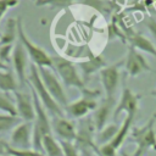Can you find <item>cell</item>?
<instances>
[{
    "label": "cell",
    "instance_id": "6da1fadb",
    "mask_svg": "<svg viewBox=\"0 0 156 156\" xmlns=\"http://www.w3.org/2000/svg\"><path fill=\"white\" fill-rule=\"evenodd\" d=\"M154 116L141 127H133L129 136L135 144L132 156H144L149 151H156V130Z\"/></svg>",
    "mask_w": 156,
    "mask_h": 156
},
{
    "label": "cell",
    "instance_id": "7a4b0ae2",
    "mask_svg": "<svg viewBox=\"0 0 156 156\" xmlns=\"http://www.w3.org/2000/svg\"><path fill=\"white\" fill-rule=\"evenodd\" d=\"M28 84L30 87V89L35 93V95L39 98L40 102L43 104V106L45 107V110L52 116V117H56V116H63V110L62 107L52 99V96L49 94V91L46 90L41 78H40V74H39V71H38V67L34 65V63H30L29 65V76H28Z\"/></svg>",
    "mask_w": 156,
    "mask_h": 156
},
{
    "label": "cell",
    "instance_id": "3957f363",
    "mask_svg": "<svg viewBox=\"0 0 156 156\" xmlns=\"http://www.w3.org/2000/svg\"><path fill=\"white\" fill-rule=\"evenodd\" d=\"M80 93L82 96L73 102H68L65 108V112L71 118H85L90 112H94L99 105L96 101V99L100 96L99 90L85 88Z\"/></svg>",
    "mask_w": 156,
    "mask_h": 156
},
{
    "label": "cell",
    "instance_id": "277c9868",
    "mask_svg": "<svg viewBox=\"0 0 156 156\" xmlns=\"http://www.w3.org/2000/svg\"><path fill=\"white\" fill-rule=\"evenodd\" d=\"M52 58V68L57 72L58 77L61 78L62 83L66 87H73L79 89L80 91L85 89V84L83 78L79 76L74 63L67 58H63L61 56H51Z\"/></svg>",
    "mask_w": 156,
    "mask_h": 156
},
{
    "label": "cell",
    "instance_id": "5b68a950",
    "mask_svg": "<svg viewBox=\"0 0 156 156\" xmlns=\"http://www.w3.org/2000/svg\"><path fill=\"white\" fill-rule=\"evenodd\" d=\"M17 37H18V40L21 41V44L23 45V48L26 49L27 55L30 58L32 63H34L37 67L52 68L51 56H49L48 52L44 51V49H41L40 46H38L37 44H34L29 40V38L24 33V28H23V24H22V21L20 17L17 18Z\"/></svg>",
    "mask_w": 156,
    "mask_h": 156
},
{
    "label": "cell",
    "instance_id": "8992f818",
    "mask_svg": "<svg viewBox=\"0 0 156 156\" xmlns=\"http://www.w3.org/2000/svg\"><path fill=\"white\" fill-rule=\"evenodd\" d=\"M40 78L46 88V90L49 91V94L52 96V99L62 107V110L65 111L66 106L68 105V100H67V95L65 93V89L61 84V82L58 80L57 76L51 71V68H46V67H38Z\"/></svg>",
    "mask_w": 156,
    "mask_h": 156
},
{
    "label": "cell",
    "instance_id": "52a82bcc",
    "mask_svg": "<svg viewBox=\"0 0 156 156\" xmlns=\"http://www.w3.org/2000/svg\"><path fill=\"white\" fill-rule=\"evenodd\" d=\"M123 62L118 61L112 66L104 67L100 71V80H101L106 99H115V94L119 83V67L122 66Z\"/></svg>",
    "mask_w": 156,
    "mask_h": 156
},
{
    "label": "cell",
    "instance_id": "ba28073f",
    "mask_svg": "<svg viewBox=\"0 0 156 156\" xmlns=\"http://www.w3.org/2000/svg\"><path fill=\"white\" fill-rule=\"evenodd\" d=\"M9 146L13 149H33V123L21 122L11 132Z\"/></svg>",
    "mask_w": 156,
    "mask_h": 156
},
{
    "label": "cell",
    "instance_id": "9c48e42d",
    "mask_svg": "<svg viewBox=\"0 0 156 156\" xmlns=\"http://www.w3.org/2000/svg\"><path fill=\"white\" fill-rule=\"evenodd\" d=\"M123 65L130 77H136L143 72H152L145 57L139 52V50H136L133 46L128 48V52H127Z\"/></svg>",
    "mask_w": 156,
    "mask_h": 156
},
{
    "label": "cell",
    "instance_id": "30bf717a",
    "mask_svg": "<svg viewBox=\"0 0 156 156\" xmlns=\"http://www.w3.org/2000/svg\"><path fill=\"white\" fill-rule=\"evenodd\" d=\"M51 128L60 141L74 143L77 138V127L73 121L66 118L65 116H56L51 118Z\"/></svg>",
    "mask_w": 156,
    "mask_h": 156
},
{
    "label": "cell",
    "instance_id": "8fae6325",
    "mask_svg": "<svg viewBox=\"0 0 156 156\" xmlns=\"http://www.w3.org/2000/svg\"><path fill=\"white\" fill-rule=\"evenodd\" d=\"M15 104L17 110V116L23 122H34L35 119V108H34V101L32 94L22 93V91H15Z\"/></svg>",
    "mask_w": 156,
    "mask_h": 156
},
{
    "label": "cell",
    "instance_id": "7c38bea8",
    "mask_svg": "<svg viewBox=\"0 0 156 156\" xmlns=\"http://www.w3.org/2000/svg\"><path fill=\"white\" fill-rule=\"evenodd\" d=\"M12 65H13V72L18 79L20 85H24L27 80L26 78V69H27V65H28V55L26 49L23 48V45L21 44L20 40L16 41V44L13 45V51H12Z\"/></svg>",
    "mask_w": 156,
    "mask_h": 156
},
{
    "label": "cell",
    "instance_id": "4fadbf2b",
    "mask_svg": "<svg viewBox=\"0 0 156 156\" xmlns=\"http://www.w3.org/2000/svg\"><path fill=\"white\" fill-rule=\"evenodd\" d=\"M139 100H140V95H136L130 89L124 88L122 91L121 99L113 110L112 117L116 119L122 112H126V115H129V113L136 115L138 108H139Z\"/></svg>",
    "mask_w": 156,
    "mask_h": 156
},
{
    "label": "cell",
    "instance_id": "5bb4252c",
    "mask_svg": "<svg viewBox=\"0 0 156 156\" xmlns=\"http://www.w3.org/2000/svg\"><path fill=\"white\" fill-rule=\"evenodd\" d=\"M113 102H115V99H106L105 98L104 101L100 105H98L96 110L94 111V113L91 116V119L94 122V126H95L96 132L101 130L107 124L108 117L112 113Z\"/></svg>",
    "mask_w": 156,
    "mask_h": 156
},
{
    "label": "cell",
    "instance_id": "9a60e30c",
    "mask_svg": "<svg viewBox=\"0 0 156 156\" xmlns=\"http://www.w3.org/2000/svg\"><path fill=\"white\" fill-rule=\"evenodd\" d=\"M79 67L82 68V72H83V80L84 83L89 79V77L96 72V71H101L104 67H106V62L104 60V57L101 56H94V55H90L89 58L84 62H80L79 63Z\"/></svg>",
    "mask_w": 156,
    "mask_h": 156
},
{
    "label": "cell",
    "instance_id": "2e32d148",
    "mask_svg": "<svg viewBox=\"0 0 156 156\" xmlns=\"http://www.w3.org/2000/svg\"><path fill=\"white\" fill-rule=\"evenodd\" d=\"M134 117H135V113L126 115V118L123 119L122 124L119 126V129H118L116 136L111 140V143H108V144H111L116 150H118V149L122 146V144L124 143V140H126L127 136L129 135V133H130V130H132V123H133V121H134Z\"/></svg>",
    "mask_w": 156,
    "mask_h": 156
},
{
    "label": "cell",
    "instance_id": "e0dca14e",
    "mask_svg": "<svg viewBox=\"0 0 156 156\" xmlns=\"http://www.w3.org/2000/svg\"><path fill=\"white\" fill-rule=\"evenodd\" d=\"M129 43H130V46L135 48L136 50L147 52L151 56L156 57V48L151 43V40L149 38H146L145 35H143L140 33L132 32V34L129 35Z\"/></svg>",
    "mask_w": 156,
    "mask_h": 156
},
{
    "label": "cell",
    "instance_id": "ac0fdd59",
    "mask_svg": "<svg viewBox=\"0 0 156 156\" xmlns=\"http://www.w3.org/2000/svg\"><path fill=\"white\" fill-rule=\"evenodd\" d=\"M20 83L13 71L10 68L6 71H0V91L2 93H15L17 91Z\"/></svg>",
    "mask_w": 156,
    "mask_h": 156
},
{
    "label": "cell",
    "instance_id": "d6986e66",
    "mask_svg": "<svg viewBox=\"0 0 156 156\" xmlns=\"http://www.w3.org/2000/svg\"><path fill=\"white\" fill-rule=\"evenodd\" d=\"M118 129H119V126L117 123H110V124H106L101 130L96 132V134H95L96 146L99 147V146H102L105 144L111 143V140L116 136Z\"/></svg>",
    "mask_w": 156,
    "mask_h": 156
},
{
    "label": "cell",
    "instance_id": "ffe728a7",
    "mask_svg": "<svg viewBox=\"0 0 156 156\" xmlns=\"http://www.w3.org/2000/svg\"><path fill=\"white\" fill-rule=\"evenodd\" d=\"M43 152L45 156H63L61 143L52 134L43 138Z\"/></svg>",
    "mask_w": 156,
    "mask_h": 156
},
{
    "label": "cell",
    "instance_id": "44dd1931",
    "mask_svg": "<svg viewBox=\"0 0 156 156\" xmlns=\"http://www.w3.org/2000/svg\"><path fill=\"white\" fill-rule=\"evenodd\" d=\"M17 34V20L9 18V21L5 24V32L0 35V45L12 44V41L16 39Z\"/></svg>",
    "mask_w": 156,
    "mask_h": 156
},
{
    "label": "cell",
    "instance_id": "7402d4cb",
    "mask_svg": "<svg viewBox=\"0 0 156 156\" xmlns=\"http://www.w3.org/2000/svg\"><path fill=\"white\" fill-rule=\"evenodd\" d=\"M0 112L6 113V115H11V116H17L15 99H12L9 95V93L0 91Z\"/></svg>",
    "mask_w": 156,
    "mask_h": 156
},
{
    "label": "cell",
    "instance_id": "603a6c76",
    "mask_svg": "<svg viewBox=\"0 0 156 156\" xmlns=\"http://www.w3.org/2000/svg\"><path fill=\"white\" fill-rule=\"evenodd\" d=\"M21 122H23V121L17 116L0 113V133L12 132Z\"/></svg>",
    "mask_w": 156,
    "mask_h": 156
},
{
    "label": "cell",
    "instance_id": "cb8c5ba5",
    "mask_svg": "<svg viewBox=\"0 0 156 156\" xmlns=\"http://www.w3.org/2000/svg\"><path fill=\"white\" fill-rule=\"evenodd\" d=\"M76 0H35V6H49L52 9L69 7Z\"/></svg>",
    "mask_w": 156,
    "mask_h": 156
},
{
    "label": "cell",
    "instance_id": "d4e9b609",
    "mask_svg": "<svg viewBox=\"0 0 156 156\" xmlns=\"http://www.w3.org/2000/svg\"><path fill=\"white\" fill-rule=\"evenodd\" d=\"M6 155L9 156H45L44 152L38 151L35 149H13L7 146Z\"/></svg>",
    "mask_w": 156,
    "mask_h": 156
},
{
    "label": "cell",
    "instance_id": "484cf974",
    "mask_svg": "<svg viewBox=\"0 0 156 156\" xmlns=\"http://www.w3.org/2000/svg\"><path fill=\"white\" fill-rule=\"evenodd\" d=\"M62 146L63 156H80V151L76 146L74 143L71 141H60Z\"/></svg>",
    "mask_w": 156,
    "mask_h": 156
},
{
    "label": "cell",
    "instance_id": "4316f807",
    "mask_svg": "<svg viewBox=\"0 0 156 156\" xmlns=\"http://www.w3.org/2000/svg\"><path fill=\"white\" fill-rule=\"evenodd\" d=\"M12 51H13V45L12 44L0 45V60L7 65L12 60Z\"/></svg>",
    "mask_w": 156,
    "mask_h": 156
},
{
    "label": "cell",
    "instance_id": "83f0119b",
    "mask_svg": "<svg viewBox=\"0 0 156 156\" xmlns=\"http://www.w3.org/2000/svg\"><path fill=\"white\" fill-rule=\"evenodd\" d=\"M20 0H0V21L10 7H15Z\"/></svg>",
    "mask_w": 156,
    "mask_h": 156
},
{
    "label": "cell",
    "instance_id": "f1b7e54d",
    "mask_svg": "<svg viewBox=\"0 0 156 156\" xmlns=\"http://www.w3.org/2000/svg\"><path fill=\"white\" fill-rule=\"evenodd\" d=\"M9 143H6L5 140L0 139V156H5L6 155V150H7Z\"/></svg>",
    "mask_w": 156,
    "mask_h": 156
},
{
    "label": "cell",
    "instance_id": "f546056e",
    "mask_svg": "<svg viewBox=\"0 0 156 156\" xmlns=\"http://www.w3.org/2000/svg\"><path fill=\"white\" fill-rule=\"evenodd\" d=\"M6 69H9L7 65H6L5 62H2V61L0 60V71H6Z\"/></svg>",
    "mask_w": 156,
    "mask_h": 156
},
{
    "label": "cell",
    "instance_id": "4dcf8cb0",
    "mask_svg": "<svg viewBox=\"0 0 156 156\" xmlns=\"http://www.w3.org/2000/svg\"><path fill=\"white\" fill-rule=\"evenodd\" d=\"M119 155H121V156H132V155H129V154H127V152H126L124 150H122V151L119 152Z\"/></svg>",
    "mask_w": 156,
    "mask_h": 156
},
{
    "label": "cell",
    "instance_id": "1f68e13d",
    "mask_svg": "<svg viewBox=\"0 0 156 156\" xmlns=\"http://www.w3.org/2000/svg\"><path fill=\"white\" fill-rule=\"evenodd\" d=\"M150 95H152V96H156V88H155L152 91H150Z\"/></svg>",
    "mask_w": 156,
    "mask_h": 156
},
{
    "label": "cell",
    "instance_id": "d6a6232c",
    "mask_svg": "<svg viewBox=\"0 0 156 156\" xmlns=\"http://www.w3.org/2000/svg\"><path fill=\"white\" fill-rule=\"evenodd\" d=\"M154 118H155V119H156V113H154Z\"/></svg>",
    "mask_w": 156,
    "mask_h": 156
},
{
    "label": "cell",
    "instance_id": "836d02e7",
    "mask_svg": "<svg viewBox=\"0 0 156 156\" xmlns=\"http://www.w3.org/2000/svg\"><path fill=\"white\" fill-rule=\"evenodd\" d=\"M32 1H34V2H35V0H32Z\"/></svg>",
    "mask_w": 156,
    "mask_h": 156
},
{
    "label": "cell",
    "instance_id": "e575fe53",
    "mask_svg": "<svg viewBox=\"0 0 156 156\" xmlns=\"http://www.w3.org/2000/svg\"><path fill=\"white\" fill-rule=\"evenodd\" d=\"M5 156H9V155H5Z\"/></svg>",
    "mask_w": 156,
    "mask_h": 156
}]
</instances>
